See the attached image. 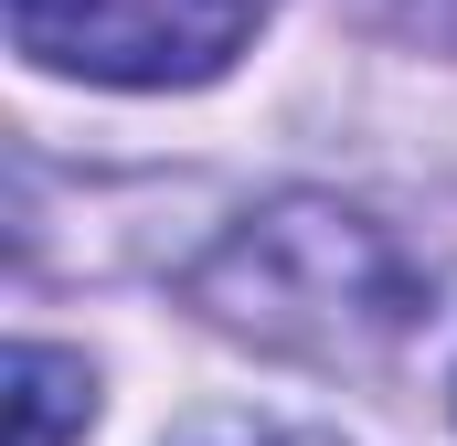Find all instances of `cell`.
I'll return each instance as SVG.
<instances>
[{
  "instance_id": "6da1fadb",
  "label": "cell",
  "mask_w": 457,
  "mask_h": 446,
  "mask_svg": "<svg viewBox=\"0 0 457 446\" xmlns=\"http://www.w3.org/2000/svg\"><path fill=\"white\" fill-rule=\"evenodd\" d=\"M192 309L277 361L361 372L426 319V266L394 244V223L351 213L330 192H287L192 266Z\"/></svg>"
},
{
  "instance_id": "7a4b0ae2",
  "label": "cell",
  "mask_w": 457,
  "mask_h": 446,
  "mask_svg": "<svg viewBox=\"0 0 457 446\" xmlns=\"http://www.w3.org/2000/svg\"><path fill=\"white\" fill-rule=\"evenodd\" d=\"M266 0H11V43L86 86H203L245 54Z\"/></svg>"
},
{
  "instance_id": "3957f363",
  "label": "cell",
  "mask_w": 457,
  "mask_h": 446,
  "mask_svg": "<svg viewBox=\"0 0 457 446\" xmlns=\"http://www.w3.org/2000/svg\"><path fill=\"white\" fill-rule=\"evenodd\" d=\"M11 393V446H75L96 425V372L75 361V351H43V340H21L11 351V372H0Z\"/></svg>"
},
{
  "instance_id": "277c9868",
  "label": "cell",
  "mask_w": 457,
  "mask_h": 446,
  "mask_svg": "<svg viewBox=\"0 0 457 446\" xmlns=\"http://www.w3.org/2000/svg\"><path fill=\"white\" fill-rule=\"evenodd\" d=\"M266 446H330V436H266Z\"/></svg>"
}]
</instances>
